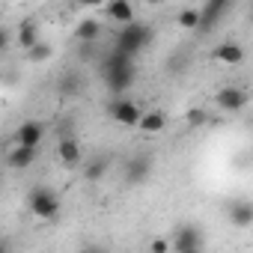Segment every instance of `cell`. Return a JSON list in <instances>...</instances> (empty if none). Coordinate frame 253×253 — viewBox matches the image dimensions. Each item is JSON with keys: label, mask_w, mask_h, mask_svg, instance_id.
I'll list each match as a JSON object with an SVG mask.
<instances>
[{"label": "cell", "mask_w": 253, "mask_h": 253, "mask_svg": "<svg viewBox=\"0 0 253 253\" xmlns=\"http://www.w3.org/2000/svg\"><path fill=\"white\" fill-rule=\"evenodd\" d=\"M152 42V27L143 24V21H128V24H122V30L116 33V48L125 51L128 57H137L146 45Z\"/></svg>", "instance_id": "obj_1"}, {"label": "cell", "mask_w": 253, "mask_h": 253, "mask_svg": "<svg viewBox=\"0 0 253 253\" xmlns=\"http://www.w3.org/2000/svg\"><path fill=\"white\" fill-rule=\"evenodd\" d=\"M27 206H30V211H33L39 220H51V217H57V214H60V209H63L60 194H57V191H51V188H45V185H39V188H33V191H30Z\"/></svg>", "instance_id": "obj_2"}, {"label": "cell", "mask_w": 253, "mask_h": 253, "mask_svg": "<svg viewBox=\"0 0 253 253\" xmlns=\"http://www.w3.org/2000/svg\"><path fill=\"white\" fill-rule=\"evenodd\" d=\"M107 113H110V119H116L119 125H128V128H134L143 110H140V104L131 101V98H116V101L107 104Z\"/></svg>", "instance_id": "obj_3"}, {"label": "cell", "mask_w": 253, "mask_h": 253, "mask_svg": "<svg viewBox=\"0 0 253 253\" xmlns=\"http://www.w3.org/2000/svg\"><path fill=\"white\" fill-rule=\"evenodd\" d=\"M104 81L110 92H125L134 84V63H122V66H107L104 69Z\"/></svg>", "instance_id": "obj_4"}, {"label": "cell", "mask_w": 253, "mask_h": 253, "mask_svg": "<svg viewBox=\"0 0 253 253\" xmlns=\"http://www.w3.org/2000/svg\"><path fill=\"white\" fill-rule=\"evenodd\" d=\"M214 104H217L220 110H226V113H238V110L247 107V92H244L241 86H223V89L214 95Z\"/></svg>", "instance_id": "obj_5"}, {"label": "cell", "mask_w": 253, "mask_h": 253, "mask_svg": "<svg viewBox=\"0 0 253 253\" xmlns=\"http://www.w3.org/2000/svg\"><path fill=\"white\" fill-rule=\"evenodd\" d=\"M170 247L179 250V253H197V250L203 247V235H200L197 226H179L176 235H173V244H170Z\"/></svg>", "instance_id": "obj_6"}, {"label": "cell", "mask_w": 253, "mask_h": 253, "mask_svg": "<svg viewBox=\"0 0 253 253\" xmlns=\"http://www.w3.org/2000/svg\"><path fill=\"white\" fill-rule=\"evenodd\" d=\"M42 137H45V125L36 119H27L15 128V143L21 146H42Z\"/></svg>", "instance_id": "obj_7"}, {"label": "cell", "mask_w": 253, "mask_h": 253, "mask_svg": "<svg viewBox=\"0 0 253 253\" xmlns=\"http://www.w3.org/2000/svg\"><path fill=\"white\" fill-rule=\"evenodd\" d=\"M36 158H39V146H21V143H15L9 149V155H6V164L12 170H27V167L36 164Z\"/></svg>", "instance_id": "obj_8"}, {"label": "cell", "mask_w": 253, "mask_h": 253, "mask_svg": "<svg viewBox=\"0 0 253 253\" xmlns=\"http://www.w3.org/2000/svg\"><path fill=\"white\" fill-rule=\"evenodd\" d=\"M134 128H140L143 134H161V131L167 128V113L158 110V107H155V110H143Z\"/></svg>", "instance_id": "obj_9"}, {"label": "cell", "mask_w": 253, "mask_h": 253, "mask_svg": "<svg viewBox=\"0 0 253 253\" xmlns=\"http://www.w3.org/2000/svg\"><path fill=\"white\" fill-rule=\"evenodd\" d=\"M57 158L66 164V167H78L84 161V152H81V143L75 137H60L57 143Z\"/></svg>", "instance_id": "obj_10"}, {"label": "cell", "mask_w": 253, "mask_h": 253, "mask_svg": "<svg viewBox=\"0 0 253 253\" xmlns=\"http://www.w3.org/2000/svg\"><path fill=\"white\" fill-rule=\"evenodd\" d=\"M211 60L223 63V66H238V63H244V48L235 45V42H223L211 51Z\"/></svg>", "instance_id": "obj_11"}, {"label": "cell", "mask_w": 253, "mask_h": 253, "mask_svg": "<svg viewBox=\"0 0 253 253\" xmlns=\"http://www.w3.org/2000/svg\"><path fill=\"white\" fill-rule=\"evenodd\" d=\"M104 12H107L110 21H116V24L134 21V6H131V0H104Z\"/></svg>", "instance_id": "obj_12"}, {"label": "cell", "mask_w": 253, "mask_h": 253, "mask_svg": "<svg viewBox=\"0 0 253 253\" xmlns=\"http://www.w3.org/2000/svg\"><path fill=\"white\" fill-rule=\"evenodd\" d=\"M12 39H15V42H18V48H24V51H27V48H33V45L42 39V36H39V24H36L33 18H24V21L18 24V30L12 33Z\"/></svg>", "instance_id": "obj_13"}, {"label": "cell", "mask_w": 253, "mask_h": 253, "mask_svg": "<svg viewBox=\"0 0 253 253\" xmlns=\"http://www.w3.org/2000/svg\"><path fill=\"white\" fill-rule=\"evenodd\" d=\"M229 220L238 226V229H247L250 223H253V206L244 200V203H235V206H229Z\"/></svg>", "instance_id": "obj_14"}, {"label": "cell", "mask_w": 253, "mask_h": 253, "mask_svg": "<svg viewBox=\"0 0 253 253\" xmlns=\"http://www.w3.org/2000/svg\"><path fill=\"white\" fill-rule=\"evenodd\" d=\"M107 173V158H89L84 167V179L86 182H101V176Z\"/></svg>", "instance_id": "obj_15"}, {"label": "cell", "mask_w": 253, "mask_h": 253, "mask_svg": "<svg viewBox=\"0 0 253 253\" xmlns=\"http://www.w3.org/2000/svg\"><path fill=\"white\" fill-rule=\"evenodd\" d=\"M51 57H54V48H51L45 39H39L33 48H27V60H30V63H48Z\"/></svg>", "instance_id": "obj_16"}, {"label": "cell", "mask_w": 253, "mask_h": 253, "mask_svg": "<svg viewBox=\"0 0 253 253\" xmlns=\"http://www.w3.org/2000/svg\"><path fill=\"white\" fill-rule=\"evenodd\" d=\"M98 36H101V24H98L95 18H84V21L78 24V39L92 42V39H98Z\"/></svg>", "instance_id": "obj_17"}, {"label": "cell", "mask_w": 253, "mask_h": 253, "mask_svg": "<svg viewBox=\"0 0 253 253\" xmlns=\"http://www.w3.org/2000/svg\"><path fill=\"white\" fill-rule=\"evenodd\" d=\"M146 173H149V161H146V158H134V161L128 164V182H131V185H140V182L146 179Z\"/></svg>", "instance_id": "obj_18"}, {"label": "cell", "mask_w": 253, "mask_h": 253, "mask_svg": "<svg viewBox=\"0 0 253 253\" xmlns=\"http://www.w3.org/2000/svg\"><path fill=\"white\" fill-rule=\"evenodd\" d=\"M176 24L182 30H200V9H182L179 18H176Z\"/></svg>", "instance_id": "obj_19"}, {"label": "cell", "mask_w": 253, "mask_h": 253, "mask_svg": "<svg viewBox=\"0 0 253 253\" xmlns=\"http://www.w3.org/2000/svg\"><path fill=\"white\" fill-rule=\"evenodd\" d=\"M206 122H209V113L203 107H191L188 110V125L191 128H200V125H206Z\"/></svg>", "instance_id": "obj_20"}, {"label": "cell", "mask_w": 253, "mask_h": 253, "mask_svg": "<svg viewBox=\"0 0 253 253\" xmlns=\"http://www.w3.org/2000/svg\"><path fill=\"white\" fill-rule=\"evenodd\" d=\"M9 45H12V30L0 24V54H3V51H6Z\"/></svg>", "instance_id": "obj_21"}, {"label": "cell", "mask_w": 253, "mask_h": 253, "mask_svg": "<svg viewBox=\"0 0 253 253\" xmlns=\"http://www.w3.org/2000/svg\"><path fill=\"white\" fill-rule=\"evenodd\" d=\"M149 250H152V253H167V250H170V241H164V238H155V241L149 244Z\"/></svg>", "instance_id": "obj_22"}, {"label": "cell", "mask_w": 253, "mask_h": 253, "mask_svg": "<svg viewBox=\"0 0 253 253\" xmlns=\"http://www.w3.org/2000/svg\"><path fill=\"white\" fill-rule=\"evenodd\" d=\"M78 3H81V6H101L104 0H78Z\"/></svg>", "instance_id": "obj_23"}, {"label": "cell", "mask_w": 253, "mask_h": 253, "mask_svg": "<svg viewBox=\"0 0 253 253\" xmlns=\"http://www.w3.org/2000/svg\"><path fill=\"white\" fill-rule=\"evenodd\" d=\"M143 3H149V6H155V3H161V0H143Z\"/></svg>", "instance_id": "obj_24"}]
</instances>
